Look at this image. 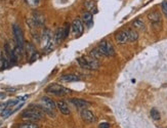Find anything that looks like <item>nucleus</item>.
<instances>
[{
	"instance_id": "nucleus-1",
	"label": "nucleus",
	"mask_w": 167,
	"mask_h": 128,
	"mask_svg": "<svg viewBox=\"0 0 167 128\" xmlns=\"http://www.w3.org/2000/svg\"><path fill=\"white\" fill-rule=\"evenodd\" d=\"M137 38H138V33L131 29L123 30V31L116 33V35H115L116 42L119 44H125L127 42H134L135 40H137Z\"/></svg>"
},
{
	"instance_id": "nucleus-2",
	"label": "nucleus",
	"mask_w": 167,
	"mask_h": 128,
	"mask_svg": "<svg viewBox=\"0 0 167 128\" xmlns=\"http://www.w3.org/2000/svg\"><path fill=\"white\" fill-rule=\"evenodd\" d=\"M29 109L25 110L22 113V118L28 121H40L43 119V112L39 109L38 106L30 105Z\"/></svg>"
},
{
	"instance_id": "nucleus-3",
	"label": "nucleus",
	"mask_w": 167,
	"mask_h": 128,
	"mask_svg": "<svg viewBox=\"0 0 167 128\" xmlns=\"http://www.w3.org/2000/svg\"><path fill=\"white\" fill-rule=\"evenodd\" d=\"M77 63L79 64V66H81L82 68L87 69V70H97L98 69L100 66V62L97 58L93 57H81L77 58Z\"/></svg>"
},
{
	"instance_id": "nucleus-4",
	"label": "nucleus",
	"mask_w": 167,
	"mask_h": 128,
	"mask_svg": "<svg viewBox=\"0 0 167 128\" xmlns=\"http://www.w3.org/2000/svg\"><path fill=\"white\" fill-rule=\"evenodd\" d=\"M41 41H42V46H43V50L45 52H48L52 50L53 48V42L52 39V35H50V31L48 29H44L41 35Z\"/></svg>"
},
{
	"instance_id": "nucleus-5",
	"label": "nucleus",
	"mask_w": 167,
	"mask_h": 128,
	"mask_svg": "<svg viewBox=\"0 0 167 128\" xmlns=\"http://www.w3.org/2000/svg\"><path fill=\"white\" fill-rule=\"evenodd\" d=\"M98 49L103 54V57H113L115 54V49L108 40H103L100 42Z\"/></svg>"
},
{
	"instance_id": "nucleus-6",
	"label": "nucleus",
	"mask_w": 167,
	"mask_h": 128,
	"mask_svg": "<svg viewBox=\"0 0 167 128\" xmlns=\"http://www.w3.org/2000/svg\"><path fill=\"white\" fill-rule=\"evenodd\" d=\"M45 91L48 93L55 94V95H66V94H69L72 92L70 89H68V88L64 87L63 85H59V84H52L47 86Z\"/></svg>"
},
{
	"instance_id": "nucleus-7",
	"label": "nucleus",
	"mask_w": 167,
	"mask_h": 128,
	"mask_svg": "<svg viewBox=\"0 0 167 128\" xmlns=\"http://www.w3.org/2000/svg\"><path fill=\"white\" fill-rule=\"evenodd\" d=\"M12 33H13V38H15L16 46L20 49L24 50V35H23V31L21 27L19 25H12Z\"/></svg>"
},
{
	"instance_id": "nucleus-8",
	"label": "nucleus",
	"mask_w": 167,
	"mask_h": 128,
	"mask_svg": "<svg viewBox=\"0 0 167 128\" xmlns=\"http://www.w3.org/2000/svg\"><path fill=\"white\" fill-rule=\"evenodd\" d=\"M148 19L152 23V27L156 29V31L161 29V25H162V19H161V15L157 10H153V12L148 13Z\"/></svg>"
},
{
	"instance_id": "nucleus-9",
	"label": "nucleus",
	"mask_w": 167,
	"mask_h": 128,
	"mask_svg": "<svg viewBox=\"0 0 167 128\" xmlns=\"http://www.w3.org/2000/svg\"><path fill=\"white\" fill-rule=\"evenodd\" d=\"M71 28H72V32L76 38L80 37L83 34L84 31V26H83V22L80 19H75L74 21L71 24Z\"/></svg>"
},
{
	"instance_id": "nucleus-10",
	"label": "nucleus",
	"mask_w": 167,
	"mask_h": 128,
	"mask_svg": "<svg viewBox=\"0 0 167 128\" xmlns=\"http://www.w3.org/2000/svg\"><path fill=\"white\" fill-rule=\"evenodd\" d=\"M80 115H81V118L83 119V121L86 122V123H93V122L97 121L95 115L88 109H82V111L80 112Z\"/></svg>"
},
{
	"instance_id": "nucleus-11",
	"label": "nucleus",
	"mask_w": 167,
	"mask_h": 128,
	"mask_svg": "<svg viewBox=\"0 0 167 128\" xmlns=\"http://www.w3.org/2000/svg\"><path fill=\"white\" fill-rule=\"evenodd\" d=\"M71 102H72L76 108H78V109H87L90 106V102L84 101V99H77V97H74V99H71Z\"/></svg>"
},
{
	"instance_id": "nucleus-12",
	"label": "nucleus",
	"mask_w": 167,
	"mask_h": 128,
	"mask_svg": "<svg viewBox=\"0 0 167 128\" xmlns=\"http://www.w3.org/2000/svg\"><path fill=\"white\" fill-rule=\"evenodd\" d=\"M80 80V77L76 74H65L59 77L61 82H76Z\"/></svg>"
},
{
	"instance_id": "nucleus-13",
	"label": "nucleus",
	"mask_w": 167,
	"mask_h": 128,
	"mask_svg": "<svg viewBox=\"0 0 167 128\" xmlns=\"http://www.w3.org/2000/svg\"><path fill=\"white\" fill-rule=\"evenodd\" d=\"M82 22L86 25L88 28H91L93 25V16L92 13L89 12H85L82 15Z\"/></svg>"
},
{
	"instance_id": "nucleus-14",
	"label": "nucleus",
	"mask_w": 167,
	"mask_h": 128,
	"mask_svg": "<svg viewBox=\"0 0 167 128\" xmlns=\"http://www.w3.org/2000/svg\"><path fill=\"white\" fill-rule=\"evenodd\" d=\"M41 102H42V104H43V106L45 108H47V109H49L52 111H53L56 108L55 102H53L52 99H49V97H47V96L41 97Z\"/></svg>"
},
{
	"instance_id": "nucleus-15",
	"label": "nucleus",
	"mask_w": 167,
	"mask_h": 128,
	"mask_svg": "<svg viewBox=\"0 0 167 128\" xmlns=\"http://www.w3.org/2000/svg\"><path fill=\"white\" fill-rule=\"evenodd\" d=\"M56 107H58L59 112L63 114V115H69L70 114L69 107H68V105L64 101H59L58 102H56Z\"/></svg>"
},
{
	"instance_id": "nucleus-16",
	"label": "nucleus",
	"mask_w": 167,
	"mask_h": 128,
	"mask_svg": "<svg viewBox=\"0 0 167 128\" xmlns=\"http://www.w3.org/2000/svg\"><path fill=\"white\" fill-rule=\"evenodd\" d=\"M27 52H28V55L30 57V61L33 62L36 57H37V54H36V50H35V47H34L31 43H27Z\"/></svg>"
},
{
	"instance_id": "nucleus-17",
	"label": "nucleus",
	"mask_w": 167,
	"mask_h": 128,
	"mask_svg": "<svg viewBox=\"0 0 167 128\" xmlns=\"http://www.w3.org/2000/svg\"><path fill=\"white\" fill-rule=\"evenodd\" d=\"M64 40V31L63 28H58L55 33V42L56 44L61 43Z\"/></svg>"
},
{
	"instance_id": "nucleus-18",
	"label": "nucleus",
	"mask_w": 167,
	"mask_h": 128,
	"mask_svg": "<svg viewBox=\"0 0 167 128\" xmlns=\"http://www.w3.org/2000/svg\"><path fill=\"white\" fill-rule=\"evenodd\" d=\"M84 5H85V8L87 9V12H89L91 13L97 12V5H95L94 1H92V0H86Z\"/></svg>"
},
{
	"instance_id": "nucleus-19",
	"label": "nucleus",
	"mask_w": 167,
	"mask_h": 128,
	"mask_svg": "<svg viewBox=\"0 0 167 128\" xmlns=\"http://www.w3.org/2000/svg\"><path fill=\"white\" fill-rule=\"evenodd\" d=\"M132 26H133L137 30H140V31H144L146 29V25L143 22L141 19H137L132 22Z\"/></svg>"
},
{
	"instance_id": "nucleus-20",
	"label": "nucleus",
	"mask_w": 167,
	"mask_h": 128,
	"mask_svg": "<svg viewBox=\"0 0 167 128\" xmlns=\"http://www.w3.org/2000/svg\"><path fill=\"white\" fill-rule=\"evenodd\" d=\"M90 57L93 58H97V60H100V58L103 57V54H101L98 48H93L92 50L90 51Z\"/></svg>"
},
{
	"instance_id": "nucleus-21",
	"label": "nucleus",
	"mask_w": 167,
	"mask_h": 128,
	"mask_svg": "<svg viewBox=\"0 0 167 128\" xmlns=\"http://www.w3.org/2000/svg\"><path fill=\"white\" fill-rule=\"evenodd\" d=\"M18 128H39V126L35 123H31V122H27V123H22L20 124Z\"/></svg>"
},
{
	"instance_id": "nucleus-22",
	"label": "nucleus",
	"mask_w": 167,
	"mask_h": 128,
	"mask_svg": "<svg viewBox=\"0 0 167 128\" xmlns=\"http://www.w3.org/2000/svg\"><path fill=\"white\" fill-rule=\"evenodd\" d=\"M151 117L154 120H159L160 119V113L158 112V110L156 109H152L151 110Z\"/></svg>"
},
{
	"instance_id": "nucleus-23",
	"label": "nucleus",
	"mask_w": 167,
	"mask_h": 128,
	"mask_svg": "<svg viewBox=\"0 0 167 128\" xmlns=\"http://www.w3.org/2000/svg\"><path fill=\"white\" fill-rule=\"evenodd\" d=\"M13 113V110H11L10 108H5V110L2 112V117L3 118H7L8 116H10Z\"/></svg>"
},
{
	"instance_id": "nucleus-24",
	"label": "nucleus",
	"mask_w": 167,
	"mask_h": 128,
	"mask_svg": "<svg viewBox=\"0 0 167 128\" xmlns=\"http://www.w3.org/2000/svg\"><path fill=\"white\" fill-rule=\"evenodd\" d=\"M63 31H64V39H66L68 37L70 33V26L69 24H65V26L63 27Z\"/></svg>"
},
{
	"instance_id": "nucleus-25",
	"label": "nucleus",
	"mask_w": 167,
	"mask_h": 128,
	"mask_svg": "<svg viewBox=\"0 0 167 128\" xmlns=\"http://www.w3.org/2000/svg\"><path fill=\"white\" fill-rule=\"evenodd\" d=\"M161 9H162L163 15L167 18V0H164L162 3H161Z\"/></svg>"
},
{
	"instance_id": "nucleus-26",
	"label": "nucleus",
	"mask_w": 167,
	"mask_h": 128,
	"mask_svg": "<svg viewBox=\"0 0 167 128\" xmlns=\"http://www.w3.org/2000/svg\"><path fill=\"white\" fill-rule=\"evenodd\" d=\"M27 2L31 6H36V5L39 3V0H27Z\"/></svg>"
},
{
	"instance_id": "nucleus-27",
	"label": "nucleus",
	"mask_w": 167,
	"mask_h": 128,
	"mask_svg": "<svg viewBox=\"0 0 167 128\" xmlns=\"http://www.w3.org/2000/svg\"><path fill=\"white\" fill-rule=\"evenodd\" d=\"M98 128H110V124L107 123V122H104V123H101Z\"/></svg>"
},
{
	"instance_id": "nucleus-28",
	"label": "nucleus",
	"mask_w": 167,
	"mask_h": 128,
	"mask_svg": "<svg viewBox=\"0 0 167 128\" xmlns=\"http://www.w3.org/2000/svg\"><path fill=\"white\" fill-rule=\"evenodd\" d=\"M4 96H5L4 93H0V97H1V99H2V97H4Z\"/></svg>"
},
{
	"instance_id": "nucleus-29",
	"label": "nucleus",
	"mask_w": 167,
	"mask_h": 128,
	"mask_svg": "<svg viewBox=\"0 0 167 128\" xmlns=\"http://www.w3.org/2000/svg\"><path fill=\"white\" fill-rule=\"evenodd\" d=\"M0 1H5V0H0Z\"/></svg>"
}]
</instances>
